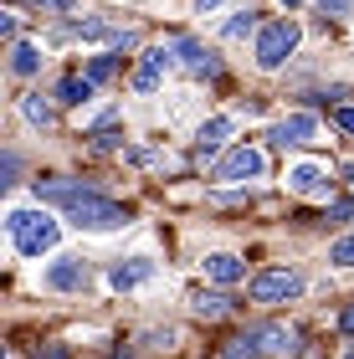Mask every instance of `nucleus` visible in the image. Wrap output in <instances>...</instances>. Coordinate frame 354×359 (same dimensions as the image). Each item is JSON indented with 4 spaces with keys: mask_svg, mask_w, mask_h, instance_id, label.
<instances>
[{
    "mask_svg": "<svg viewBox=\"0 0 354 359\" xmlns=\"http://www.w3.org/2000/svg\"><path fill=\"white\" fill-rule=\"evenodd\" d=\"M257 349H262V339H257V334H241V339H231V344H226V359H257Z\"/></svg>",
    "mask_w": 354,
    "mask_h": 359,
    "instance_id": "18",
    "label": "nucleus"
},
{
    "mask_svg": "<svg viewBox=\"0 0 354 359\" xmlns=\"http://www.w3.org/2000/svg\"><path fill=\"white\" fill-rule=\"evenodd\" d=\"M15 170H21V159H15V154H6V159H0V175H6L0 185H15Z\"/></svg>",
    "mask_w": 354,
    "mask_h": 359,
    "instance_id": "24",
    "label": "nucleus"
},
{
    "mask_svg": "<svg viewBox=\"0 0 354 359\" xmlns=\"http://www.w3.org/2000/svg\"><path fill=\"white\" fill-rule=\"evenodd\" d=\"M21 108H26V118H31V123H41V128H46V123H52V108H46V103H41V97H26V103H21Z\"/></svg>",
    "mask_w": 354,
    "mask_h": 359,
    "instance_id": "21",
    "label": "nucleus"
},
{
    "mask_svg": "<svg viewBox=\"0 0 354 359\" xmlns=\"http://www.w3.org/2000/svg\"><path fill=\"white\" fill-rule=\"evenodd\" d=\"M170 46H149V52L139 57V67H134V93H154L159 88V72L170 67Z\"/></svg>",
    "mask_w": 354,
    "mask_h": 359,
    "instance_id": "7",
    "label": "nucleus"
},
{
    "mask_svg": "<svg viewBox=\"0 0 354 359\" xmlns=\"http://www.w3.org/2000/svg\"><path fill=\"white\" fill-rule=\"evenodd\" d=\"M205 277H211V283H241V277H247V262L216 252V257H205Z\"/></svg>",
    "mask_w": 354,
    "mask_h": 359,
    "instance_id": "13",
    "label": "nucleus"
},
{
    "mask_svg": "<svg viewBox=\"0 0 354 359\" xmlns=\"http://www.w3.org/2000/svg\"><path fill=\"white\" fill-rule=\"evenodd\" d=\"M236 308V298H226V292H205V298L196 303V313L200 318H221V313H231Z\"/></svg>",
    "mask_w": 354,
    "mask_h": 359,
    "instance_id": "16",
    "label": "nucleus"
},
{
    "mask_svg": "<svg viewBox=\"0 0 354 359\" xmlns=\"http://www.w3.org/2000/svg\"><path fill=\"white\" fill-rule=\"evenodd\" d=\"M267 170V159H262V149H252V144H241V149H231L226 159L216 165V180L221 185H241V180H257Z\"/></svg>",
    "mask_w": 354,
    "mask_h": 359,
    "instance_id": "5",
    "label": "nucleus"
},
{
    "mask_svg": "<svg viewBox=\"0 0 354 359\" xmlns=\"http://www.w3.org/2000/svg\"><path fill=\"white\" fill-rule=\"evenodd\" d=\"M36 67H41V52H36L31 41H15V46H11V72H15V77H31Z\"/></svg>",
    "mask_w": 354,
    "mask_h": 359,
    "instance_id": "14",
    "label": "nucleus"
},
{
    "mask_svg": "<svg viewBox=\"0 0 354 359\" xmlns=\"http://www.w3.org/2000/svg\"><path fill=\"white\" fill-rule=\"evenodd\" d=\"M83 195H88L83 180H36V201H46V205H62V210H67L72 201H83Z\"/></svg>",
    "mask_w": 354,
    "mask_h": 359,
    "instance_id": "9",
    "label": "nucleus"
},
{
    "mask_svg": "<svg viewBox=\"0 0 354 359\" xmlns=\"http://www.w3.org/2000/svg\"><path fill=\"white\" fill-rule=\"evenodd\" d=\"M339 329H344V334H354V303H349L344 313H339Z\"/></svg>",
    "mask_w": 354,
    "mask_h": 359,
    "instance_id": "27",
    "label": "nucleus"
},
{
    "mask_svg": "<svg viewBox=\"0 0 354 359\" xmlns=\"http://www.w3.org/2000/svg\"><path fill=\"white\" fill-rule=\"evenodd\" d=\"M318 134V123H313V113H293V118H282V123H272V144L278 149H287V144H308Z\"/></svg>",
    "mask_w": 354,
    "mask_h": 359,
    "instance_id": "8",
    "label": "nucleus"
},
{
    "mask_svg": "<svg viewBox=\"0 0 354 359\" xmlns=\"http://www.w3.org/2000/svg\"><path fill=\"white\" fill-rule=\"evenodd\" d=\"M293 46H298V26H293V21H272V26H262V36H257V67L278 72L282 62L293 57Z\"/></svg>",
    "mask_w": 354,
    "mask_h": 359,
    "instance_id": "3",
    "label": "nucleus"
},
{
    "mask_svg": "<svg viewBox=\"0 0 354 359\" xmlns=\"http://www.w3.org/2000/svg\"><path fill=\"white\" fill-rule=\"evenodd\" d=\"M67 221L83 226V231H118V226H128V210L114 205V201H103L98 190H88L83 201L67 205Z\"/></svg>",
    "mask_w": 354,
    "mask_h": 359,
    "instance_id": "2",
    "label": "nucleus"
},
{
    "mask_svg": "<svg viewBox=\"0 0 354 359\" xmlns=\"http://www.w3.org/2000/svg\"><path fill=\"white\" fill-rule=\"evenodd\" d=\"M334 123H339L344 134H354V108H334Z\"/></svg>",
    "mask_w": 354,
    "mask_h": 359,
    "instance_id": "25",
    "label": "nucleus"
},
{
    "mask_svg": "<svg viewBox=\"0 0 354 359\" xmlns=\"http://www.w3.org/2000/svg\"><path fill=\"white\" fill-rule=\"evenodd\" d=\"M329 262H334V267H354V236H339V241H334V247H329Z\"/></svg>",
    "mask_w": 354,
    "mask_h": 359,
    "instance_id": "20",
    "label": "nucleus"
},
{
    "mask_svg": "<svg viewBox=\"0 0 354 359\" xmlns=\"http://www.w3.org/2000/svg\"><path fill=\"white\" fill-rule=\"evenodd\" d=\"M324 221H354V201H334Z\"/></svg>",
    "mask_w": 354,
    "mask_h": 359,
    "instance_id": "23",
    "label": "nucleus"
},
{
    "mask_svg": "<svg viewBox=\"0 0 354 359\" xmlns=\"http://www.w3.org/2000/svg\"><path fill=\"white\" fill-rule=\"evenodd\" d=\"M287 6H298V0H287Z\"/></svg>",
    "mask_w": 354,
    "mask_h": 359,
    "instance_id": "29",
    "label": "nucleus"
},
{
    "mask_svg": "<svg viewBox=\"0 0 354 359\" xmlns=\"http://www.w3.org/2000/svg\"><path fill=\"white\" fill-rule=\"evenodd\" d=\"M257 26V15L247 11V15H231V21H226V41H236V36H247V31Z\"/></svg>",
    "mask_w": 354,
    "mask_h": 359,
    "instance_id": "22",
    "label": "nucleus"
},
{
    "mask_svg": "<svg viewBox=\"0 0 354 359\" xmlns=\"http://www.w3.org/2000/svg\"><path fill=\"white\" fill-rule=\"evenodd\" d=\"M149 277H154V262L134 257V262H118L114 272H108V283H114V287H139V283H149Z\"/></svg>",
    "mask_w": 354,
    "mask_h": 359,
    "instance_id": "12",
    "label": "nucleus"
},
{
    "mask_svg": "<svg viewBox=\"0 0 354 359\" xmlns=\"http://www.w3.org/2000/svg\"><path fill=\"white\" fill-rule=\"evenodd\" d=\"M216 6H226V0H196V11L205 15V11H216Z\"/></svg>",
    "mask_w": 354,
    "mask_h": 359,
    "instance_id": "28",
    "label": "nucleus"
},
{
    "mask_svg": "<svg viewBox=\"0 0 354 359\" xmlns=\"http://www.w3.org/2000/svg\"><path fill=\"white\" fill-rule=\"evenodd\" d=\"M114 72H118V52H103V57L88 62V77H93V83H108Z\"/></svg>",
    "mask_w": 354,
    "mask_h": 359,
    "instance_id": "17",
    "label": "nucleus"
},
{
    "mask_svg": "<svg viewBox=\"0 0 354 359\" xmlns=\"http://www.w3.org/2000/svg\"><path fill=\"white\" fill-rule=\"evenodd\" d=\"M93 88H98V83H93V77H67V83L57 88V103L77 108V103H88V97H93Z\"/></svg>",
    "mask_w": 354,
    "mask_h": 359,
    "instance_id": "15",
    "label": "nucleus"
},
{
    "mask_svg": "<svg viewBox=\"0 0 354 359\" xmlns=\"http://www.w3.org/2000/svg\"><path fill=\"white\" fill-rule=\"evenodd\" d=\"M303 292V277L293 267H267L252 277V303H293Z\"/></svg>",
    "mask_w": 354,
    "mask_h": 359,
    "instance_id": "4",
    "label": "nucleus"
},
{
    "mask_svg": "<svg viewBox=\"0 0 354 359\" xmlns=\"http://www.w3.org/2000/svg\"><path fill=\"white\" fill-rule=\"evenodd\" d=\"M26 6H41V11H67L72 0H26Z\"/></svg>",
    "mask_w": 354,
    "mask_h": 359,
    "instance_id": "26",
    "label": "nucleus"
},
{
    "mask_svg": "<svg viewBox=\"0 0 354 359\" xmlns=\"http://www.w3.org/2000/svg\"><path fill=\"white\" fill-rule=\"evenodd\" d=\"M6 231H11V241H15V252H21V257H41V252L57 247L62 226L46 216V210H11Z\"/></svg>",
    "mask_w": 354,
    "mask_h": 359,
    "instance_id": "1",
    "label": "nucleus"
},
{
    "mask_svg": "<svg viewBox=\"0 0 354 359\" xmlns=\"http://www.w3.org/2000/svg\"><path fill=\"white\" fill-rule=\"evenodd\" d=\"M287 185L298 195H329V175L318 165H298V170H287Z\"/></svg>",
    "mask_w": 354,
    "mask_h": 359,
    "instance_id": "11",
    "label": "nucleus"
},
{
    "mask_svg": "<svg viewBox=\"0 0 354 359\" xmlns=\"http://www.w3.org/2000/svg\"><path fill=\"white\" fill-rule=\"evenodd\" d=\"M83 283H88V267L77 262V257H57V262L46 267V287H57V292H72Z\"/></svg>",
    "mask_w": 354,
    "mask_h": 359,
    "instance_id": "10",
    "label": "nucleus"
},
{
    "mask_svg": "<svg viewBox=\"0 0 354 359\" xmlns=\"http://www.w3.org/2000/svg\"><path fill=\"white\" fill-rule=\"evenodd\" d=\"M226 134H231V118H211V123L200 128V149H216Z\"/></svg>",
    "mask_w": 354,
    "mask_h": 359,
    "instance_id": "19",
    "label": "nucleus"
},
{
    "mask_svg": "<svg viewBox=\"0 0 354 359\" xmlns=\"http://www.w3.org/2000/svg\"><path fill=\"white\" fill-rule=\"evenodd\" d=\"M170 52H175V62H180L190 77H216V72H221V57H216V52H205V46H200V41H190V36L170 41Z\"/></svg>",
    "mask_w": 354,
    "mask_h": 359,
    "instance_id": "6",
    "label": "nucleus"
}]
</instances>
